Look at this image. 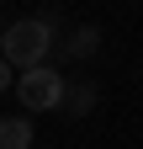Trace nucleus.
<instances>
[{
	"mask_svg": "<svg viewBox=\"0 0 143 149\" xmlns=\"http://www.w3.org/2000/svg\"><path fill=\"white\" fill-rule=\"evenodd\" d=\"M48 48H53V22L48 16H27V22H11L6 32H0V53H6V64L16 69H43L48 59Z\"/></svg>",
	"mask_w": 143,
	"mask_h": 149,
	"instance_id": "obj_1",
	"label": "nucleus"
},
{
	"mask_svg": "<svg viewBox=\"0 0 143 149\" xmlns=\"http://www.w3.org/2000/svg\"><path fill=\"white\" fill-rule=\"evenodd\" d=\"M64 74L58 69H27L21 80H16V96H21V107H32V112H48V107H64Z\"/></svg>",
	"mask_w": 143,
	"mask_h": 149,
	"instance_id": "obj_2",
	"label": "nucleus"
},
{
	"mask_svg": "<svg viewBox=\"0 0 143 149\" xmlns=\"http://www.w3.org/2000/svg\"><path fill=\"white\" fill-rule=\"evenodd\" d=\"M0 149H32V123L27 117H0Z\"/></svg>",
	"mask_w": 143,
	"mask_h": 149,
	"instance_id": "obj_3",
	"label": "nucleus"
},
{
	"mask_svg": "<svg viewBox=\"0 0 143 149\" xmlns=\"http://www.w3.org/2000/svg\"><path fill=\"white\" fill-rule=\"evenodd\" d=\"M64 53H69V59H90V53H96V27H80V32H69Z\"/></svg>",
	"mask_w": 143,
	"mask_h": 149,
	"instance_id": "obj_4",
	"label": "nucleus"
},
{
	"mask_svg": "<svg viewBox=\"0 0 143 149\" xmlns=\"http://www.w3.org/2000/svg\"><path fill=\"white\" fill-rule=\"evenodd\" d=\"M64 107H69V112H90L96 96H90V91H80V85H69V91H64Z\"/></svg>",
	"mask_w": 143,
	"mask_h": 149,
	"instance_id": "obj_5",
	"label": "nucleus"
},
{
	"mask_svg": "<svg viewBox=\"0 0 143 149\" xmlns=\"http://www.w3.org/2000/svg\"><path fill=\"white\" fill-rule=\"evenodd\" d=\"M0 91H11V74H6V64H0Z\"/></svg>",
	"mask_w": 143,
	"mask_h": 149,
	"instance_id": "obj_6",
	"label": "nucleus"
}]
</instances>
